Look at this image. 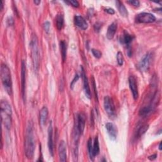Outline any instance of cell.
<instances>
[{"label": "cell", "instance_id": "cell-10", "mask_svg": "<svg viewBox=\"0 0 162 162\" xmlns=\"http://www.w3.org/2000/svg\"><path fill=\"white\" fill-rule=\"evenodd\" d=\"M48 148L51 156H53V149H54V143H53V130L52 122H50L48 127Z\"/></svg>", "mask_w": 162, "mask_h": 162}, {"label": "cell", "instance_id": "cell-20", "mask_svg": "<svg viewBox=\"0 0 162 162\" xmlns=\"http://www.w3.org/2000/svg\"><path fill=\"white\" fill-rule=\"evenodd\" d=\"M100 144H99V139L98 137L96 136L94 140V143L93 144V157H96L100 153Z\"/></svg>", "mask_w": 162, "mask_h": 162}, {"label": "cell", "instance_id": "cell-19", "mask_svg": "<svg viewBox=\"0 0 162 162\" xmlns=\"http://www.w3.org/2000/svg\"><path fill=\"white\" fill-rule=\"evenodd\" d=\"M115 3H116V8L118 10H119L121 15L123 17H127L128 12L127 10V8H126V6H125L120 1H116Z\"/></svg>", "mask_w": 162, "mask_h": 162}, {"label": "cell", "instance_id": "cell-37", "mask_svg": "<svg viewBox=\"0 0 162 162\" xmlns=\"http://www.w3.org/2000/svg\"><path fill=\"white\" fill-rule=\"evenodd\" d=\"M34 3L36 5H39L41 3V1H39V0H35V1H34Z\"/></svg>", "mask_w": 162, "mask_h": 162}, {"label": "cell", "instance_id": "cell-26", "mask_svg": "<svg viewBox=\"0 0 162 162\" xmlns=\"http://www.w3.org/2000/svg\"><path fill=\"white\" fill-rule=\"evenodd\" d=\"M116 60H117L118 64H119L120 66H122L123 65L124 59H123V54L122 53V52H120V51H119V52H118V53L116 55Z\"/></svg>", "mask_w": 162, "mask_h": 162}, {"label": "cell", "instance_id": "cell-27", "mask_svg": "<svg viewBox=\"0 0 162 162\" xmlns=\"http://www.w3.org/2000/svg\"><path fill=\"white\" fill-rule=\"evenodd\" d=\"M92 51V53L94 55V56L96 58H100L102 56V53L100 51L98 50V49H92L91 50Z\"/></svg>", "mask_w": 162, "mask_h": 162}, {"label": "cell", "instance_id": "cell-2", "mask_svg": "<svg viewBox=\"0 0 162 162\" xmlns=\"http://www.w3.org/2000/svg\"><path fill=\"white\" fill-rule=\"evenodd\" d=\"M33 67L35 71H38L40 65V53L38 37L35 34H32L30 42Z\"/></svg>", "mask_w": 162, "mask_h": 162}, {"label": "cell", "instance_id": "cell-34", "mask_svg": "<svg viewBox=\"0 0 162 162\" xmlns=\"http://www.w3.org/2000/svg\"><path fill=\"white\" fill-rule=\"evenodd\" d=\"M101 27V24H99V23H96L94 25V29H95V31L97 32L100 31V29Z\"/></svg>", "mask_w": 162, "mask_h": 162}, {"label": "cell", "instance_id": "cell-36", "mask_svg": "<svg viewBox=\"0 0 162 162\" xmlns=\"http://www.w3.org/2000/svg\"><path fill=\"white\" fill-rule=\"evenodd\" d=\"M11 22H13V19L12 17H9V18L8 19V20H7V23H8V24L9 25H13V24L11 23Z\"/></svg>", "mask_w": 162, "mask_h": 162}, {"label": "cell", "instance_id": "cell-9", "mask_svg": "<svg viewBox=\"0 0 162 162\" xmlns=\"http://www.w3.org/2000/svg\"><path fill=\"white\" fill-rule=\"evenodd\" d=\"M25 74H26V65L24 60L22 62V68H21V89L22 98L25 101Z\"/></svg>", "mask_w": 162, "mask_h": 162}, {"label": "cell", "instance_id": "cell-8", "mask_svg": "<svg viewBox=\"0 0 162 162\" xmlns=\"http://www.w3.org/2000/svg\"><path fill=\"white\" fill-rule=\"evenodd\" d=\"M129 84L130 89L132 92V96L135 100H136L138 98L139 94H138V87H137V84L136 79L134 76H130L129 78Z\"/></svg>", "mask_w": 162, "mask_h": 162}, {"label": "cell", "instance_id": "cell-4", "mask_svg": "<svg viewBox=\"0 0 162 162\" xmlns=\"http://www.w3.org/2000/svg\"><path fill=\"white\" fill-rule=\"evenodd\" d=\"M104 108L110 119H115L116 115L115 107L112 100L109 96H105L104 98Z\"/></svg>", "mask_w": 162, "mask_h": 162}, {"label": "cell", "instance_id": "cell-18", "mask_svg": "<svg viewBox=\"0 0 162 162\" xmlns=\"http://www.w3.org/2000/svg\"><path fill=\"white\" fill-rule=\"evenodd\" d=\"M117 29V25L115 22L110 24L108 28L107 33H106V38L109 40H112L113 39L115 33L116 32Z\"/></svg>", "mask_w": 162, "mask_h": 162}, {"label": "cell", "instance_id": "cell-32", "mask_svg": "<svg viewBox=\"0 0 162 162\" xmlns=\"http://www.w3.org/2000/svg\"><path fill=\"white\" fill-rule=\"evenodd\" d=\"M127 3L136 7L139 6V5H140V2L139 1H128Z\"/></svg>", "mask_w": 162, "mask_h": 162}, {"label": "cell", "instance_id": "cell-5", "mask_svg": "<svg viewBox=\"0 0 162 162\" xmlns=\"http://www.w3.org/2000/svg\"><path fill=\"white\" fill-rule=\"evenodd\" d=\"M136 20L138 23L148 24L155 22L156 17L151 13L144 12L138 14L136 17Z\"/></svg>", "mask_w": 162, "mask_h": 162}, {"label": "cell", "instance_id": "cell-17", "mask_svg": "<svg viewBox=\"0 0 162 162\" xmlns=\"http://www.w3.org/2000/svg\"><path fill=\"white\" fill-rule=\"evenodd\" d=\"M134 39V37L133 35L130 34L127 31H124L121 42L123 44V45L127 46V49H129L130 43L132 42V41H133Z\"/></svg>", "mask_w": 162, "mask_h": 162}, {"label": "cell", "instance_id": "cell-23", "mask_svg": "<svg viewBox=\"0 0 162 162\" xmlns=\"http://www.w3.org/2000/svg\"><path fill=\"white\" fill-rule=\"evenodd\" d=\"M152 110H153V107L151 105L144 106L139 110V115H141L142 116H146L149 113L151 112Z\"/></svg>", "mask_w": 162, "mask_h": 162}, {"label": "cell", "instance_id": "cell-6", "mask_svg": "<svg viewBox=\"0 0 162 162\" xmlns=\"http://www.w3.org/2000/svg\"><path fill=\"white\" fill-rule=\"evenodd\" d=\"M152 58V55L150 53L146 54L141 60L140 61L138 65V68L141 72H146L150 68V66L151 64V60Z\"/></svg>", "mask_w": 162, "mask_h": 162}, {"label": "cell", "instance_id": "cell-1", "mask_svg": "<svg viewBox=\"0 0 162 162\" xmlns=\"http://www.w3.org/2000/svg\"><path fill=\"white\" fill-rule=\"evenodd\" d=\"M35 151V140L32 122H29L26 129L25 153L28 159H32Z\"/></svg>", "mask_w": 162, "mask_h": 162}, {"label": "cell", "instance_id": "cell-16", "mask_svg": "<svg viewBox=\"0 0 162 162\" xmlns=\"http://www.w3.org/2000/svg\"><path fill=\"white\" fill-rule=\"evenodd\" d=\"M48 108L46 106H44L40 110L39 113V122L42 127L45 126V125L46 124L48 119Z\"/></svg>", "mask_w": 162, "mask_h": 162}, {"label": "cell", "instance_id": "cell-31", "mask_svg": "<svg viewBox=\"0 0 162 162\" xmlns=\"http://www.w3.org/2000/svg\"><path fill=\"white\" fill-rule=\"evenodd\" d=\"M43 26H44V29H45V31L47 33H49V29H50V23L49 22L47 21V22H45Z\"/></svg>", "mask_w": 162, "mask_h": 162}, {"label": "cell", "instance_id": "cell-12", "mask_svg": "<svg viewBox=\"0 0 162 162\" xmlns=\"http://www.w3.org/2000/svg\"><path fill=\"white\" fill-rule=\"evenodd\" d=\"M58 155L60 161H67V146L64 141H61L58 146Z\"/></svg>", "mask_w": 162, "mask_h": 162}, {"label": "cell", "instance_id": "cell-28", "mask_svg": "<svg viewBox=\"0 0 162 162\" xmlns=\"http://www.w3.org/2000/svg\"><path fill=\"white\" fill-rule=\"evenodd\" d=\"M92 83H93V87L94 89L95 97H96V100L98 101V93H97V89H96V83H95V80H94V77L92 78Z\"/></svg>", "mask_w": 162, "mask_h": 162}, {"label": "cell", "instance_id": "cell-29", "mask_svg": "<svg viewBox=\"0 0 162 162\" xmlns=\"http://www.w3.org/2000/svg\"><path fill=\"white\" fill-rule=\"evenodd\" d=\"M79 76L78 74H76L74 77V78H73V79L72 80V81L71 82V84H70V88L72 89H73V87H74L75 86V84L77 82V80H79Z\"/></svg>", "mask_w": 162, "mask_h": 162}, {"label": "cell", "instance_id": "cell-13", "mask_svg": "<svg viewBox=\"0 0 162 162\" xmlns=\"http://www.w3.org/2000/svg\"><path fill=\"white\" fill-rule=\"evenodd\" d=\"M108 134L112 140H115L117 136V128L113 123L108 122L106 124Z\"/></svg>", "mask_w": 162, "mask_h": 162}, {"label": "cell", "instance_id": "cell-15", "mask_svg": "<svg viewBox=\"0 0 162 162\" xmlns=\"http://www.w3.org/2000/svg\"><path fill=\"white\" fill-rule=\"evenodd\" d=\"M74 23L77 27L82 29V30H86L88 28L87 22L82 16H76L74 18Z\"/></svg>", "mask_w": 162, "mask_h": 162}, {"label": "cell", "instance_id": "cell-21", "mask_svg": "<svg viewBox=\"0 0 162 162\" xmlns=\"http://www.w3.org/2000/svg\"><path fill=\"white\" fill-rule=\"evenodd\" d=\"M60 50H61V54H62V60L63 62L65 61L66 58H67V43L63 40L61 41L60 42Z\"/></svg>", "mask_w": 162, "mask_h": 162}, {"label": "cell", "instance_id": "cell-25", "mask_svg": "<svg viewBox=\"0 0 162 162\" xmlns=\"http://www.w3.org/2000/svg\"><path fill=\"white\" fill-rule=\"evenodd\" d=\"M87 148H88V152H89V154L90 157V159L91 160H94V157L93 155V142H92L91 138H89V140H88Z\"/></svg>", "mask_w": 162, "mask_h": 162}, {"label": "cell", "instance_id": "cell-14", "mask_svg": "<svg viewBox=\"0 0 162 162\" xmlns=\"http://www.w3.org/2000/svg\"><path fill=\"white\" fill-rule=\"evenodd\" d=\"M81 69H82V73H81V76H82L83 79L84 89L85 94H86V96L87 98L91 99V90H90V87H89V82H88L87 77H86V75L85 72H84L83 68L81 67Z\"/></svg>", "mask_w": 162, "mask_h": 162}, {"label": "cell", "instance_id": "cell-30", "mask_svg": "<svg viewBox=\"0 0 162 162\" xmlns=\"http://www.w3.org/2000/svg\"><path fill=\"white\" fill-rule=\"evenodd\" d=\"M65 3H69L72 6L76 7V8H77V7L79 6V3L77 1H74V0H72V1H69V2H65Z\"/></svg>", "mask_w": 162, "mask_h": 162}, {"label": "cell", "instance_id": "cell-39", "mask_svg": "<svg viewBox=\"0 0 162 162\" xmlns=\"http://www.w3.org/2000/svg\"><path fill=\"white\" fill-rule=\"evenodd\" d=\"M4 5V2L3 1H2V10H3V5Z\"/></svg>", "mask_w": 162, "mask_h": 162}, {"label": "cell", "instance_id": "cell-7", "mask_svg": "<svg viewBox=\"0 0 162 162\" xmlns=\"http://www.w3.org/2000/svg\"><path fill=\"white\" fill-rule=\"evenodd\" d=\"M86 118L84 113H80L77 116V124L76 129L79 131L80 135L83 134V132L85 129Z\"/></svg>", "mask_w": 162, "mask_h": 162}, {"label": "cell", "instance_id": "cell-33", "mask_svg": "<svg viewBox=\"0 0 162 162\" xmlns=\"http://www.w3.org/2000/svg\"><path fill=\"white\" fill-rule=\"evenodd\" d=\"M105 11L110 15H113L115 13V10L111 8H106L105 9Z\"/></svg>", "mask_w": 162, "mask_h": 162}, {"label": "cell", "instance_id": "cell-24", "mask_svg": "<svg viewBox=\"0 0 162 162\" xmlns=\"http://www.w3.org/2000/svg\"><path fill=\"white\" fill-rule=\"evenodd\" d=\"M149 129V125L148 124H146V125H143L141 127H140L137 132V137H141L144 134H145V132L148 130Z\"/></svg>", "mask_w": 162, "mask_h": 162}, {"label": "cell", "instance_id": "cell-3", "mask_svg": "<svg viewBox=\"0 0 162 162\" xmlns=\"http://www.w3.org/2000/svg\"><path fill=\"white\" fill-rule=\"evenodd\" d=\"M1 79L3 86L5 91L9 95L12 94V82L11 72L5 64H2L1 66Z\"/></svg>", "mask_w": 162, "mask_h": 162}, {"label": "cell", "instance_id": "cell-38", "mask_svg": "<svg viewBox=\"0 0 162 162\" xmlns=\"http://www.w3.org/2000/svg\"><path fill=\"white\" fill-rule=\"evenodd\" d=\"M159 150L161 151L162 150V147H161V142L160 143V144H159Z\"/></svg>", "mask_w": 162, "mask_h": 162}, {"label": "cell", "instance_id": "cell-11", "mask_svg": "<svg viewBox=\"0 0 162 162\" xmlns=\"http://www.w3.org/2000/svg\"><path fill=\"white\" fill-rule=\"evenodd\" d=\"M12 114L7 113L6 112L1 111V118H2V122L3 123L6 129L10 130L12 127Z\"/></svg>", "mask_w": 162, "mask_h": 162}, {"label": "cell", "instance_id": "cell-22", "mask_svg": "<svg viewBox=\"0 0 162 162\" xmlns=\"http://www.w3.org/2000/svg\"><path fill=\"white\" fill-rule=\"evenodd\" d=\"M56 26L58 31H61L64 25V18L62 14H58L56 17Z\"/></svg>", "mask_w": 162, "mask_h": 162}, {"label": "cell", "instance_id": "cell-35", "mask_svg": "<svg viewBox=\"0 0 162 162\" xmlns=\"http://www.w3.org/2000/svg\"><path fill=\"white\" fill-rule=\"evenodd\" d=\"M157 154H153V155L150 156V157H148V159L152 161V160H155V159L157 158Z\"/></svg>", "mask_w": 162, "mask_h": 162}]
</instances>
